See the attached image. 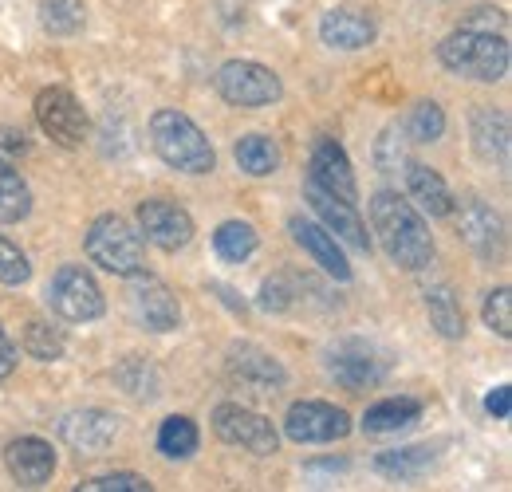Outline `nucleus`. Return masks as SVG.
Segmentation results:
<instances>
[{
  "instance_id": "obj_1",
  "label": "nucleus",
  "mask_w": 512,
  "mask_h": 492,
  "mask_svg": "<svg viewBox=\"0 0 512 492\" xmlns=\"http://www.w3.org/2000/svg\"><path fill=\"white\" fill-rule=\"evenodd\" d=\"M371 225H375V233H379V241H383L386 256H390L398 268L422 272V268L434 260L430 229H426L422 213H418L406 197H398V193H390V189H379V193L371 197Z\"/></svg>"
},
{
  "instance_id": "obj_2",
  "label": "nucleus",
  "mask_w": 512,
  "mask_h": 492,
  "mask_svg": "<svg viewBox=\"0 0 512 492\" xmlns=\"http://www.w3.org/2000/svg\"><path fill=\"white\" fill-rule=\"evenodd\" d=\"M438 56L453 75H469L481 83H497L509 75V40L505 32H473L457 28L453 36L442 40Z\"/></svg>"
},
{
  "instance_id": "obj_3",
  "label": "nucleus",
  "mask_w": 512,
  "mask_h": 492,
  "mask_svg": "<svg viewBox=\"0 0 512 492\" xmlns=\"http://www.w3.org/2000/svg\"><path fill=\"white\" fill-rule=\"evenodd\" d=\"M150 138H154L158 158L166 166L182 170V174H209L217 166V154H213L209 138L182 111H158L150 119Z\"/></svg>"
},
{
  "instance_id": "obj_4",
  "label": "nucleus",
  "mask_w": 512,
  "mask_h": 492,
  "mask_svg": "<svg viewBox=\"0 0 512 492\" xmlns=\"http://www.w3.org/2000/svg\"><path fill=\"white\" fill-rule=\"evenodd\" d=\"M87 256L115 272V276H142L146 272V245L123 217L107 213L87 229Z\"/></svg>"
},
{
  "instance_id": "obj_5",
  "label": "nucleus",
  "mask_w": 512,
  "mask_h": 492,
  "mask_svg": "<svg viewBox=\"0 0 512 492\" xmlns=\"http://www.w3.org/2000/svg\"><path fill=\"white\" fill-rule=\"evenodd\" d=\"M217 91L233 107H268L280 99V79L272 67L253 60H229L217 71Z\"/></svg>"
},
{
  "instance_id": "obj_6",
  "label": "nucleus",
  "mask_w": 512,
  "mask_h": 492,
  "mask_svg": "<svg viewBox=\"0 0 512 492\" xmlns=\"http://www.w3.org/2000/svg\"><path fill=\"white\" fill-rule=\"evenodd\" d=\"M48 304H52L56 315H64L67 323L99 319L103 308H107L99 284H95L91 272L79 268V264H64V268L52 276V284H48Z\"/></svg>"
},
{
  "instance_id": "obj_7",
  "label": "nucleus",
  "mask_w": 512,
  "mask_h": 492,
  "mask_svg": "<svg viewBox=\"0 0 512 492\" xmlns=\"http://www.w3.org/2000/svg\"><path fill=\"white\" fill-rule=\"evenodd\" d=\"M213 430H217L221 441L241 445L256 457H272L276 445H280L272 422L264 414H256V410H245V406H217L213 410Z\"/></svg>"
},
{
  "instance_id": "obj_8",
  "label": "nucleus",
  "mask_w": 512,
  "mask_h": 492,
  "mask_svg": "<svg viewBox=\"0 0 512 492\" xmlns=\"http://www.w3.org/2000/svg\"><path fill=\"white\" fill-rule=\"evenodd\" d=\"M284 433L300 445H327L351 433V418L331 402H296L284 418Z\"/></svg>"
},
{
  "instance_id": "obj_9",
  "label": "nucleus",
  "mask_w": 512,
  "mask_h": 492,
  "mask_svg": "<svg viewBox=\"0 0 512 492\" xmlns=\"http://www.w3.org/2000/svg\"><path fill=\"white\" fill-rule=\"evenodd\" d=\"M36 123L60 146H79L87 134V115L67 87H48L36 95Z\"/></svg>"
},
{
  "instance_id": "obj_10",
  "label": "nucleus",
  "mask_w": 512,
  "mask_h": 492,
  "mask_svg": "<svg viewBox=\"0 0 512 492\" xmlns=\"http://www.w3.org/2000/svg\"><path fill=\"white\" fill-rule=\"evenodd\" d=\"M138 229L146 233V241L166 252H178L193 241V221L190 213L174 201H162V197H150L138 205Z\"/></svg>"
},
{
  "instance_id": "obj_11",
  "label": "nucleus",
  "mask_w": 512,
  "mask_h": 492,
  "mask_svg": "<svg viewBox=\"0 0 512 492\" xmlns=\"http://www.w3.org/2000/svg\"><path fill=\"white\" fill-rule=\"evenodd\" d=\"M304 193H308L312 209L320 213V221L327 225V233H331V237L347 241V245L355 248V252H371L367 225L359 221V213H355V205H351V201H343V197L327 193V189H323V185H316L312 178H308V185H304Z\"/></svg>"
},
{
  "instance_id": "obj_12",
  "label": "nucleus",
  "mask_w": 512,
  "mask_h": 492,
  "mask_svg": "<svg viewBox=\"0 0 512 492\" xmlns=\"http://www.w3.org/2000/svg\"><path fill=\"white\" fill-rule=\"evenodd\" d=\"M4 465H8V473H12L16 485L40 489V485H48L52 473H56V453H52V445L40 441V437H20V441H12V445L4 449Z\"/></svg>"
},
{
  "instance_id": "obj_13",
  "label": "nucleus",
  "mask_w": 512,
  "mask_h": 492,
  "mask_svg": "<svg viewBox=\"0 0 512 492\" xmlns=\"http://www.w3.org/2000/svg\"><path fill=\"white\" fill-rule=\"evenodd\" d=\"M229 378H233L241 390L260 394V398L276 394V390L288 382L284 367H280L272 355L256 351V347H241V351H233V355H229Z\"/></svg>"
},
{
  "instance_id": "obj_14",
  "label": "nucleus",
  "mask_w": 512,
  "mask_h": 492,
  "mask_svg": "<svg viewBox=\"0 0 512 492\" xmlns=\"http://www.w3.org/2000/svg\"><path fill=\"white\" fill-rule=\"evenodd\" d=\"M130 308H134V319L150 331H174L182 323V308L174 300V292L162 284V280H138L134 292H130Z\"/></svg>"
},
{
  "instance_id": "obj_15",
  "label": "nucleus",
  "mask_w": 512,
  "mask_h": 492,
  "mask_svg": "<svg viewBox=\"0 0 512 492\" xmlns=\"http://www.w3.org/2000/svg\"><path fill=\"white\" fill-rule=\"evenodd\" d=\"M312 174V182L323 185L327 193H335V197H343V201H351L355 205V197H359V185H355V174H351V162H347V154H343V146L335 142V138H320L316 142V150H312V166H308Z\"/></svg>"
},
{
  "instance_id": "obj_16",
  "label": "nucleus",
  "mask_w": 512,
  "mask_h": 492,
  "mask_svg": "<svg viewBox=\"0 0 512 492\" xmlns=\"http://www.w3.org/2000/svg\"><path fill=\"white\" fill-rule=\"evenodd\" d=\"M327 370L335 374V382L339 386H347V390H355V394H363V390H371V386H379L383 382V359H375V351L371 347H363V343H347V347H339L335 355H331V363Z\"/></svg>"
},
{
  "instance_id": "obj_17",
  "label": "nucleus",
  "mask_w": 512,
  "mask_h": 492,
  "mask_svg": "<svg viewBox=\"0 0 512 492\" xmlns=\"http://www.w3.org/2000/svg\"><path fill=\"white\" fill-rule=\"evenodd\" d=\"M60 433L79 453H103L119 433V418L107 410H75L60 422Z\"/></svg>"
},
{
  "instance_id": "obj_18",
  "label": "nucleus",
  "mask_w": 512,
  "mask_h": 492,
  "mask_svg": "<svg viewBox=\"0 0 512 492\" xmlns=\"http://www.w3.org/2000/svg\"><path fill=\"white\" fill-rule=\"evenodd\" d=\"M457 233H461V241L473 248V252H481V256H497L501 245H505V225H501V217L485 205V201H477V197H469L465 205H461V225H457Z\"/></svg>"
},
{
  "instance_id": "obj_19",
  "label": "nucleus",
  "mask_w": 512,
  "mask_h": 492,
  "mask_svg": "<svg viewBox=\"0 0 512 492\" xmlns=\"http://www.w3.org/2000/svg\"><path fill=\"white\" fill-rule=\"evenodd\" d=\"M320 36L327 48H339V52H359L375 40V20L355 12V8H335L320 20Z\"/></svg>"
},
{
  "instance_id": "obj_20",
  "label": "nucleus",
  "mask_w": 512,
  "mask_h": 492,
  "mask_svg": "<svg viewBox=\"0 0 512 492\" xmlns=\"http://www.w3.org/2000/svg\"><path fill=\"white\" fill-rule=\"evenodd\" d=\"M292 237H296V245L304 248L316 264H320L327 276H335V280H351V264H347V256H343V248L335 245V237L320 229V225H312V221H292Z\"/></svg>"
},
{
  "instance_id": "obj_21",
  "label": "nucleus",
  "mask_w": 512,
  "mask_h": 492,
  "mask_svg": "<svg viewBox=\"0 0 512 492\" xmlns=\"http://www.w3.org/2000/svg\"><path fill=\"white\" fill-rule=\"evenodd\" d=\"M473 146L485 162H509V115L505 111H477L473 115Z\"/></svg>"
},
{
  "instance_id": "obj_22",
  "label": "nucleus",
  "mask_w": 512,
  "mask_h": 492,
  "mask_svg": "<svg viewBox=\"0 0 512 492\" xmlns=\"http://www.w3.org/2000/svg\"><path fill=\"white\" fill-rule=\"evenodd\" d=\"M406 185H410V197L430 213V217H449L453 213V193L442 182V174H434L430 166H410L406 170Z\"/></svg>"
},
{
  "instance_id": "obj_23",
  "label": "nucleus",
  "mask_w": 512,
  "mask_h": 492,
  "mask_svg": "<svg viewBox=\"0 0 512 492\" xmlns=\"http://www.w3.org/2000/svg\"><path fill=\"white\" fill-rule=\"evenodd\" d=\"M418 414H422L418 398H383L363 414V426H367V433H394L418 422Z\"/></svg>"
},
{
  "instance_id": "obj_24",
  "label": "nucleus",
  "mask_w": 512,
  "mask_h": 492,
  "mask_svg": "<svg viewBox=\"0 0 512 492\" xmlns=\"http://www.w3.org/2000/svg\"><path fill=\"white\" fill-rule=\"evenodd\" d=\"M233 154H237V166L245 174H253V178H268L280 166V150H276V142L268 134H245Z\"/></svg>"
},
{
  "instance_id": "obj_25",
  "label": "nucleus",
  "mask_w": 512,
  "mask_h": 492,
  "mask_svg": "<svg viewBox=\"0 0 512 492\" xmlns=\"http://www.w3.org/2000/svg\"><path fill=\"white\" fill-rule=\"evenodd\" d=\"M430 465H434V449H430V445L390 449V453H379V461H375V469H379L383 477H398V481L418 477V473H426Z\"/></svg>"
},
{
  "instance_id": "obj_26",
  "label": "nucleus",
  "mask_w": 512,
  "mask_h": 492,
  "mask_svg": "<svg viewBox=\"0 0 512 492\" xmlns=\"http://www.w3.org/2000/svg\"><path fill=\"white\" fill-rule=\"evenodd\" d=\"M32 213V189L12 166H0V225H16Z\"/></svg>"
},
{
  "instance_id": "obj_27",
  "label": "nucleus",
  "mask_w": 512,
  "mask_h": 492,
  "mask_svg": "<svg viewBox=\"0 0 512 492\" xmlns=\"http://www.w3.org/2000/svg\"><path fill=\"white\" fill-rule=\"evenodd\" d=\"M426 311H430V323L438 327V335L461 339V331H465V315H461V304L453 300V292H449L446 284H438V288L426 292Z\"/></svg>"
},
{
  "instance_id": "obj_28",
  "label": "nucleus",
  "mask_w": 512,
  "mask_h": 492,
  "mask_svg": "<svg viewBox=\"0 0 512 492\" xmlns=\"http://www.w3.org/2000/svg\"><path fill=\"white\" fill-rule=\"evenodd\" d=\"M213 248H217L221 260H229V264H245V260L256 252L253 225H245V221H225V225L213 233Z\"/></svg>"
},
{
  "instance_id": "obj_29",
  "label": "nucleus",
  "mask_w": 512,
  "mask_h": 492,
  "mask_svg": "<svg viewBox=\"0 0 512 492\" xmlns=\"http://www.w3.org/2000/svg\"><path fill=\"white\" fill-rule=\"evenodd\" d=\"M197 441H201V437H197V426H193L190 418L174 414V418H166L162 430H158V453L170 457V461H182V457L197 453Z\"/></svg>"
},
{
  "instance_id": "obj_30",
  "label": "nucleus",
  "mask_w": 512,
  "mask_h": 492,
  "mask_svg": "<svg viewBox=\"0 0 512 492\" xmlns=\"http://www.w3.org/2000/svg\"><path fill=\"white\" fill-rule=\"evenodd\" d=\"M40 24L52 36H71L83 28V0H40Z\"/></svg>"
},
{
  "instance_id": "obj_31",
  "label": "nucleus",
  "mask_w": 512,
  "mask_h": 492,
  "mask_svg": "<svg viewBox=\"0 0 512 492\" xmlns=\"http://www.w3.org/2000/svg\"><path fill=\"white\" fill-rule=\"evenodd\" d=\"M24 351H28L32 359L56 363V359L64 355V335H60L52 323H40V319H32V323H28V331H24Z\"/></svg>"
},
{
  "instance_id": "obj_32",
  "label": "nucleus",
  "mask_w": 512,
  "mask_h": 492,
  "mask_svg": "<svg viewBox=\"0 0 512 492\" xmlns=\"http://www.w3.org/2000/svg\"><path fill=\"white\" fill-rule=\"evenodd\" d=\"M442 130H446V115H442L438 103H418V107L410 111V119H406V134H410L414 142H438Z\"/></svg>"
},
{
  "instance_id": "obj_33",
  "label": "nucleus",
  "mask_w": 512,
  "mask_h": 492,
  "mask_svg": "<svg viewBox=\"0 0 512 492\" xmlns=\"http://www.w3.org/2000/svg\"><path fill=\"white\" fill-rule=\"evenodd\" d=\"M28 276H32V264H28V256H24L20 248L12 245V241H4V237H0V284H8V288H20Z\"/></svg>"
},
{
  "instance_id": "obj_34",
  "label": "nucleus",
  "mask_w": 512,
  "mask_h": 492,
  "mask_svg": "<svg viewBox=\"0 0 512 492\" xmlns=\"http://www.w3.org/2000/svg\"><path fill=\"white\" fill-rule=\"evenodd\" d=\"M485 323H489L501 339H509L512 335V292L509 288L489 292V300H485Z\"/></svg>"
},
{
  "instance_id": "obj_35",
  "label": "nucleus",
  "mask_w": 512,
  "mask_h": 492,
  "mask_svg": "<svg viewBox=\"0 0 512 492\" xmlns=\"http://www.w3.org/2000/svg\"><path fill=\"white\" fill-rule=\"evenodd\" d=\"M83 492H150V481L138 477V473H107V477H95L87 485H79Z\"/></svg>"
},
{
  "instance_id": "obj_36",
  "label": "nucleus",
  "mask_w": 512,
  "mask_h": 492,
  "mask_svg": "<svg viewBox=\"0 0 512 492\" xmlns=\"http://www.w3.org/2000/svg\"><path fill=\"white\" fill-rule=\"evenodd\" d=\"M375 162H379L383 174H394L398 162H406V154H402V134H398V130H386L383 138H379V146H375Z\"/></svg>"
},
{
  "instance_id": "obj_37",
  "label": "nucleus",
  "mask_w": 512,
  "mask_h": 492,
  "mask_svg": "<svg viewBox=\"0 0 512 492\" xmlns=\"http://www.w3.org/2000/svg\"><path fill=\"white\" fill-rule=\"evenodd\" d=\"M461 28H473V32H505V12L501 8H473Z\"/></svg>"
},
{
  "instance_id": "obj_38",
  "label": "nucleus",
  "mask_w": 512,
  "mask_h": 492,
  "mask_svg": "<svg viewBox=\"0 0 512 492\" xmlns=\"http://www.w3.org/2000/svg\"><path fill=\"white\" fill-rule=\"evenodd\" d=\"M28 150L24 142V130H12V126H0V166H12L20 154Z\"/></svg>"
},
{
  "instance_id": "obj_39",
  "label": "nucleus",
  "mask_w": 512,
  "mask_h": 492,
  "mask_svg": "<svg viewBox=\"0 0 512 492\" xmlns=\"http://www.w3.org/2000/svg\"><path fill=\"white\" fill-rule=\"evenodd\" d=\"M288 304H292V300H288V288H284V280H268V284L260 288V308L284 311Z\"/></svg>"
},
{
  "instance_id": "obj_40",
  "label": "nucleus",
  "mask_w": 512,
  "mask_h": 492,
  "mask_svg": "<svg viewBox=\"0 0 512 492\" xmlns=\"http://www.w3.org/2000/svg\"><path fill=\"white\" fill-rule=\"evenodd\" d=\"M509 406H512V394L509 386H497L489 398H485V410L493 414V418H509Z\"/></svg>"
},
{
  "instance_id": "obj_41",
  "label": "nucleus",
  "mask_w": 512,
  "mask_h": 492,
  "mask_svg": "<svg viewBox=\"0 0 512 492\" xmlns=\"http://www.w3.org/2000/svg\"><path fill=\"white\" fill-rule=\"evenodd\" d=\"M12 370H16V347H12V339L0 327V378H8Z\"/></svg>"
}]
</instances>
